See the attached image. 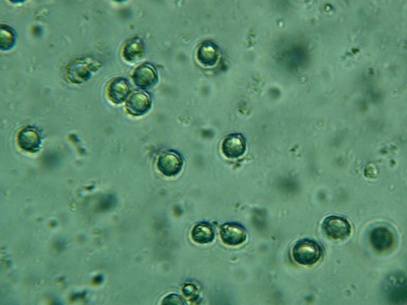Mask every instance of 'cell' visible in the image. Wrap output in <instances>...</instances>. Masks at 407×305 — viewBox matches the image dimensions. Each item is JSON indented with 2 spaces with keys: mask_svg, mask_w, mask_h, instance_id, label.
I'll use <instances>...</instances> for the list:
<instances>
[{
  "mask_svg": "<svg viewBox=\"0 0 407 305\" xmlns=\"http://www.w3.org/2000/svg\"><path fill=\"white\" fill-rule=\"evenodd\" d=\"M193 240L199 243L212 242L215 237L212 226L208 222H202L196 224L192 231Z\"/></svg>",
  "mask_w": 407,
  "mask_h": 305,
  "instance_id": "14",
  "label": "cell"
},
{
  "mask_svg": "<svg viewBox=\"0 0 407 305\" xmlns=\"http://www.w3.org/2000/svg\"><path fill=\"white\" fill-rule=\"evenodd\" d=\"M184 303L181 297L178 295L171 294L165 298L164 304H180Z\"/></svg>",
  "mask_w": 407,
  "mask_h": 305,
  "instance_id": "16",
  "label": "cell"
},
{
  "mask_svg": "<svg viewBox=\"0 0 407 305\" xmlns=\"http://www.w3.org/2000/svg\"><path fill=\"white\" fill-rule=\"evenodd\" d=\"M322 227L326 236L334 240H343L351 233L349 221L346 218L341 216L332 215L326 217Z\"/></svg>",
  "mask_w": 407,
  "mask_h": 305,
  "instance_id": "2",
  "label": "cell"
},
{
  "mask_svg": "<svg viewBox=\"0 0 407 305\" xmlns=\"http://www.w3.org/2000/svg\"><path fill=\"white\" fill-rule=\"evenodd\" d=\"M152 99L150 94L143 90H135L130 96L126 103L127 112L133 116H140L151 108Z\"/></svg>",
  "mask_w": 407,
  "mask_h": 305,
  "instance_id": "6",
  "label": "cell"
},
{
  "mask_svg": "<svg viewBox=\"0 0 407 305\" xmlns=\"http://www.w3.org/2000/svg\"><path fill=\"white\" fill-rule=\"evenodd\" d=\"M246 141L240 133H232L223 140L221 149L224 155L229 159L238 158L244 155L246 150Z\"/></svg>",
  "mask_w": 407,
  "mask_h": 305,
  "instance_id": "7",
  "label": "cell"
},
{
  "mask_svg": "<svg viewBox=\"0 0 407 305\" xmlns=\"http://www.w3.org/2000/svg\"><path fill=\"white\" fill-rule=\"evenodd\" d=\"M90 58L78 59L71 63L68 68L70 80L78 83L86 80L89 78L91 72L96 67Z\"/></svg>",
  "mask_w": 407,
  "mask_h": 305,
  "instance_id": "8",
  "label": "cell"
},
{
  "mask_svg": "<svg viewBox=\"0 0 407 305\" xmlns=\"http://www.w3.org/2000/svg\"><path fill=\"white\" fill-rule=\"evenodd\" d=\"M220 235L223 242L236 246L243 243L247 238V232L242 224L235 222L224 223L220 226Z\"/></svg>",
  "mask_w": 407,
  "mask_h": 305,
  "instance_id": "5",
  "label": "cell"
},
{
  "mask_svg": "<svg viewBox=\"0 0 407 305\" xmlns=\"http://www.w3.org/2000/svg\"><path fill=\"white\" fill-rule=\"evenodd\" d=\"M183 160L177 151L169 149L162 152L158 157L157 167L166 176H174L181 171Z\"/></svg>",
  "mask_w": 407,
  "mask_h": 305,
  "instance_id": "3",
  "label": "cell"
},
{
  "mask_svg": "<svg viewBox=\"0 0 407 305\" xmlns=\"http://www.w3.org/2000/svg\"><path fill=\"white\" fill-rule=\"evenodd\" d=\"M15 36L12 30L8 26L2 25L1 27V46L2 49H9L14 43Z\"/></svg>",
  "mask_w": 407,
  "mask_h": 305,
  "instance_id": "15",
  "label": "cell"
},
{
  "mask_svg": "<svg viewBox=\"0 0 407 305\" xmlns=\"http://www.w3.org/2000/svg\"><path fill=\"white\" fill-rule=\"evenodd\" d=\"M17 140L20 147L31 152L37 151L41 143L39 132L36 128L30 126L25 127L19 132Z\"/></svg>",
  "mask_w": 407,
  "mask_h": 305,
  "instance_id": "10",
  "label": "cell"
},
{
  "mask_svg": "<svg viewBox=\"0 0 407 305\" xmlns=\"http://www.w3.org/2000/svg\"><path fill=\"white\" fill-rule=\"evenodd\" d=\"M369 240L372 248L379 252H386L391 249L395 242L393 232L388 227L379 226L371 229Z\"/></svg>",
  "mask_w": 407,
  "mask_h": 305,
  "instance_id": "4",
  "label": "cell"
},
{
  "mask_svg": "<svg viewBox=\"0 0 407 305\" xmlns=\"http://www.w3.org/2000/svg\"><path fill=\"white\" fill-rule=\"evenodd\" d=\"M322 254L323 250L320 244L309 238H302L297 241L292 251L294 260L299 264L306 266L317 263Z\"/></svg>",
  "mask_w": 407,
  "mask_h": 305,
  "instance_id": "1",
  "label": "cell"
},
{
  "mask_svg": "<svg viewBox=\"0 0 407 305\" xmlns=\"http://www.w3.org/2000/svg\"><path fill=\"white\" fill-rule=\"evenodd\" d=\"M218 46L213 42L206 41L199 47L197 57L199 62L206 66H212L216 64L219 57Z\"/></svg>",
  "mask_w": 407,
  "mask_h": 305,
  "instance_id": "12",
  "label": "cell"
},
{
  "mask_svg": "<svg viewBox=\"0 0 407 305\" xmlns=\"http://www.w3.org/2000/svg\"><path fill=\"white\" fill-rule=\"evenodd\" d=\"M130 91V85L128 80L123 77H118L110 82L107 93L110 101L115 104H120L126 99Z\"/></svg>",
  "mask_w": 407,
  "mask_h": 305,
  "instance_id": "11",
  "label": "cell"
},
{
  "mask_svg": "<svg viewBox=\"0 0 407 305\" xmlns=\"http://www.w3.org/2000/svg\"><path fill=\"white\" fill-rule=\"evenodd\" d=\"M123 56L128 62L134 63L142 59L146 54V49L141 40L138 38L130 39L123 49Z\"/></svg>",
  "mask_w": 407,
  "mask_h": 305,
  "instance_id": "13",
  "label": "cell"
},
{
  "mask_svg": "<svg viewBox=\"0 0 407 305\" xmlns=\"http://www.w3.org/2000/svg\"><path fill=\"white\" fill-rule=\"evenodd\" d=\"M132 78L137 86L142 88L149 87L157 82L158 74L154 66L144 63L135 69Z\"/></svg>",
  "mask_w": 407,
  "mask_h": 305,
  "instance_id": "9",
  "label": "cell"
}]
</instances>
